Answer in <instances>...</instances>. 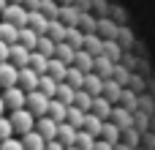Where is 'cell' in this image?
Here are the masks:
<instances>
[{"mask_svg": "<svg viewBox=\"0 0 155 150\" xmlns=\"http://www.w3.org/2000/svg\"><path fill=\"white\" fill-rule=\"evenodd\" d=\"M8 118H11V126H14V131H16V134H22V137H27V134H33V131H35V123H38V118H35L33 112H27V109H19V112H8Z\"/></svg>", "mask_w": 155, "mask_h": 150, "instance_id": "1", "label": "cell"}, {"mask_svg": "<svg viewBox=\"0 0 155 150\" xmlns=\"http://www.w3.org/2000/svg\"><path fill=\"white\" fill-rule=\"evenodd\" d=\"M3 101L8 107V112H19V109H27V93L22 87H11V90H3Z\"/></svg>", "mask_w": 155, "mask_h": 150, "instance_id": "2", "label": "cell"}, {"mask_svg": "<svg viewBox=\"0 0 155 150\" xmlns=\"http://www.w3.org/2000/svg\"><path fill=\"white\" fill-rule=\"evenodd\" d=\"M49 104L52 101L44 93H38V90L35 93H27V112H33L35 118H46L49 115Z\"/></svg>", "mask_w": 155, "mask_h": 150, "instance_id": "3", "label": "cell"}, {"mask_svg": "<svg viewBox=\"0 0 155 150\" xmlns=\"http://www.w3.org/2000/svg\"><path fill=\"white\" fill-rule=\"evenodd\" d=\"M27 16H30V11H25V8L16 3V5H8V8H5V14H3L0 22H8V25H14V27L22 30V27H27Z\"/></svg>", "mask_w": 155, "mask_h": 150, "instance_id": "4", "label": "cell"}, {"mask_svg": "<svg viewBox=\"0 0 155 150\" xmlns=\"http://www.w3.org/2000/svg\"><path fill=\"white\" fill-rule=\"evenodd\" d=\"M0 87H3V90L19 87V68H16L14 63H3V66H0Z\"/></svg>", "mask_w": 155, "mask_h": 150, "instance_id": "5", "label": "cell"}, {"mask_svg": "<svg viewBox=\"0 0 155 150\" xmlns=\"http://www.w3.org/2000/svg\"><path fill=\"white\" fill-rule=\"evenodd\" d=\"M120 22H114L112 16H104V19H98V36L104 38V41H117V36H120Z\"/></svg>", "mask_w": 155, "mask_h": 150, "instance_id": "6", "label": "cell"}, {"mask_svg": "<svg viewBox=\"0 0 155 150\" xmlns=\"http://www.w3.org/2000/svg\"><path fill=\"white\" fill-rule=\"evenodd\" d=\"M35 131H38V134H41L46 142H54V139H57V131H60V126H57V123H54V120L46 115V118H38V123H35Z\"/></svg>", "mask_w": 155, "mask_h": 150, "instance_id": "7", "label": "cell"}, {"mask_svg": "<svg viewBox=\"0 0 155 150\" xmlns=\"http://www.w3.org/2000/svg\"><path fill=\"white\" fill-rule=\"evenodd\" d=\"M30 57H33V52L30 49H25L22 44H11V63L22 71V68H30Z\"/></svg>", "mask_w": 155, "mask_h": 150, "instance_id": "8", "label": "cell"}, {"mask_svg": "<svg viewBox=\"0 0 155 150\" xmlns=\"http://www.w3.org/2000/svg\"><path fill=\"white\" fill-rule=\"evenodd\" d=\"M109 123H114V126L125 134V131H131V128H134V115H131L128 109H123V107H114V112H112V120H109Z\"/></svg>", "mask_w": 155, "mask_h": 150, "instance_id": "9", "label": "cell"}, {"mask_svg": "<svg viewBox=\"0 0 155 150\" xmlns=\"http://www.w3.org/2000/svg\"><path fill=\"white\" fill-rule=\"evenodd\" d=\"M27 27L33 30V33H38L41 38L49 33V19L41 14V11H30V16H27Z\"/></svg>", "mask_w": 155, "mask_h": 150, "instance_id": "10", "label": "cell"}, {"mask_svg": "<svg viewBox=\"0 0 155 150\" xmlns=\"http://www.w3.org/2000/svg\"><path fill=\"white\" fill-rule=\"evenodd\" d=\"M38 82H41V77H38L33 68H22V71H19V87H22L25 93H35V90H38Z\"/></svg>", "mask_w": 155, "mask_h": 150, "instance_id": "11", "label": "cell"}, {"mask_svg": "<svg viewBox=\"0 0 155 150\" xmlns=\"http://www.w3.org/2000/svg\"><path fill=\"white\" fill-rule=\"evenodd\" d=\"M76 139H79V131H76L74 126L63 123V126H60V131H57V142H60L65 150H71V148H76Z\"/></svg>", "mask_w": 155, "mask_h": 150, "instance_id": "12", "label": "cell"}, {"mask_svg": "<svg viewBox=\"0 0 155 150\" xmlns=\"http://www.w3.org/2000/svg\"><path fill=\"white\" fill-rule=\"evenodd\" d=\"M123 93H125V87H120L114 79H109V82L104 85V98H106L112 107H120V101H123Z\"/></svg>", "mask_w": 155, "mask_h": 150, "instance_id": "13", "label": "cell"}, {"mask_svg": "<svg viewBox=\"0 0 155 150\" xmlns=\"http://www.w3.org/2000/svg\"><path fill=\"white\" fill-rule=\"evenodd\" d=\"M114 68H117V66H114L109 57H104V55H101V57H95V74H98L104 82L114 79Z\"/></svg>", "mask_w": 155, "mask_h": 150, "instance_id": "14", "label": "cell"}, {"mask_svg": "<svg viewBox=\"0 0 155 150\" xmlns=\"http://www.w3.org/2000/svg\"><path fill=\"white\" fill-rule=\"evenodd\" d=\"M68 68H71V66H65V63H63V60H57V57H52V60H49V77H52L57 85H63V82L68 79Z\"/></svg>", "mask_w": 155, "mask_h": 150, "instance_id": "15", "label": "cell"}, {"mask_svg": "<svg viewBox=\"0 0 155 150\" xmlns=\"http://www.w3.org/2000/svg\"><path fill=\"white\" fill-rule=\"evenodd\" d=\"M104 85H106V82L93 71V74H87V79H84V93H90L93 98H101V96H104Z\"/></svg>", "mask_w": 155, "mask_h": 150, "instance_id": "16", "label": "cell"}, {"mask_svg": "<svg viewBox=\"0 0 155 150\" xmlns=\"http://www.w3.org/2000/svg\"><path fill=\"white\" fill-rule=\"evenodd\" d=\"M112 112H114V107H112V104H109V101H106L104 96L93 101V112H90V115H95V118H101L104 123H109V120H112Z\"/></svg>", "mask_w": 155, "mask_h": 150, "instance_id": "17", "label": "cell"}, {"mask_svg": "<svg viewBox=\"0 0 155 150\" xmlns=\"http://www.w3.org/2000/svg\"><path fill=\"white\" fill-rule=\"evenodd\" d=\"M104 57H109L114 66H120L123 57H125V49H123L117 41H104Z\"/></svg>", "mask_w": 155, "mask_h": 150, "instance_id": "18", "label": "cell"}, {"mask_svg": "<svg viewBox=\"0 0 155 150\" xmlns=\"http://www.w3.org/2000/svg\"><path fill=\"white\" fill-rule=\"evenodd\" d=\"M68 109H71V107H65V104H60L57 98H52V104H49V118H52L57 126H63V123H68Z\"/></svg>", "mask_w": 155, "mask_h": 150, "instance_id": "19", "label": "cell"}, {"mask_svg": "<svg viewBox=\"0 0 155 150\" xmlns=\"http://www.w3.org/2000/svg\"><path fill=\"white\" fill-rule=\"evenodd\" d=\"M38 41H41V36H38V33H33L30 27H22V30H19V41H16V44H22L25 49H30V52H35V46H38Z\"/></svg>", "mask_w": 155, "mask_h": 150, "instance_id": "20", "label": "cell"}, {"mask_svg": "<svg viewBox=\"0 0 155 150\" xmlns=\"http://www.w3.org/2000/svg\"><path fill=\"white\" fill-rule=\"evenodd\" d=\"M82 49H84L87 55H93V57H101V55H104V38H101L98 33H95V36H87Z\"/></svg>", "mask_w": 155, "mask_h": 150, "instance_id": "21", "label": "cell"}, {"mask_svg": "<svg viewBox=\"0 0 155 150\" xmlns=\"http://www.w3.org/2000/svg\"><path fill=\"white\" fill-rule=\"evenodd\" d=\"M54 44H65V36H68V27L60 22V19H54V22H49V33H46Z\"/></svg>", "mask_w": 155, "mask_h": 150, "instance_id": "22", "label": "cell"}, {"mask_svg": "<svg viewBox=\"0 0 155 150\" xmlns=\"http://www.w3.org/2000/svg\"><path fill=\"white\" fill-rule=\"evenodd\" d=\"M76 93H79V90H74L71 85L63 82V85L57 87V96H54V98H57L60 104H65V107H74V104H76Z\"/></svg>", "mask_w": 155, "mask_h": 150, "instance_id": "23", "label": "cell"}, {"mask_svg": "<svg viewBox=\"0 0 155 150\" xmlns=\"http://www.w3.org/2000/svg\"><path fill=\"white\" fill-rule=\"evenodd\" d=\"M104 120L101 118H95V115H87V120H84V128L82 131H87L90 137H95V139H101V134H104Z\"/></svg>", "mask_w": 155, "mask_h": 150, "instance_id": "24", "label": "cell"}, {"mask_svg": "<svg viewBox=\"0 0 155 150\" xmlns=\"http://www.w3.org/2000/svg\"><path fill=\"white\" fill-rule=\"evenodd\" d=\"M22 145H25V150H46V139L38 134V131H33V134H27V137H22Z\"/></svg>", "mask_w": 155, "mask_h": 150, "instance_id": "25", "label": "cell"}, {"mask_svg": "<svg viewBox=\"0 0 155 150\" xmlns=\"http://www.w3.org/2000/svg\"><path fill=\"white\" fill-rule=\"evenodd\" d=\"M79 19H82V14H79L74 5H63V11H60V22H63L65 27H76Z\"/></svg>", "mask_w": 155, "mask_h": 150, "instance_id": "26", "label": "cell"}, {"mask_svg": "<svg viewBox=\"0 0 155 150\" xmlns=\"http://www.w3.org/2000/svg\"><path fill=\"white\" fill-rule=\"evenodd\" d=\"M84 36H95L98 33V16H93V14H82V19H79V25H76Z\"/></svg>", "mask_w": 155, "mask_h": 150, "instance_id": "27", "label": "cell"}, {"mask_svg": "<svg viewBox=\"0 0 155 150\" xmlns=\"http://www.w3.org/2000/svg\"><path fill=\"white\" fill-rule=\"evenodd\" d=\"M74 66H76L79 71H84V74H93V71H95V57L82 49V52H76V63H74Z\"/></svg>", "mask_w": 155, "mask_h": 150, "instance_id": "28", "label": "cell"}, {"mask_svg": "<svg viewBox=\"0 0 155 150\" xmlns=\"http://www.w3.org/2000/svg\"><path fill=\"white\" fill-rule=\"evenodd\" d=\"M84 79H87V74L79 71L76 66H71V68H68V79H65V85H71L74 90H84Z\"/></svg>", "mask_w": 155, "mask_h": 150, "instance_id": "29", "label": "cell"}, {"mask_svg": "<svg viewBox=\"0 0 155 150\" xmlns=\"http://www.w3.org/2000/svg\"><path fill=\"white\" fill-rule=\"evenodd\" d=\"M101 139L117 148V145L123 142V131H120V128H117L114 123H106V126H104V134H101Z\"/></svg>", "mask_w": 155, "mask_h": 150, "instance_id": "30", "label": "cell"}, {"mask_svg": "<svg viewBox=\"0 0 155 150\" xmlns=\"http://www.w3.org/2000/svg\"><path fill=\"white\" fill-rule=\"evenodd\" d=\"M0 41L3 44H16L19 41V27H14V25H8V22H0Z\"/></svg>", "mask_w": 155, "mask_h": 150, "instance_id": "31", "label": "cell"}, {"mask_svg": "<svg viewBox=\"0 0 155 150\" xmlns=\"http://www.w3.org/2000/svg\"><path fill=\"white\" fill-rule=\"evenodd\" d=\"M60 11H63V5H60L57 0H44V3H41V14H44L49 22L60 19Z\"/></svg>", "mask_w": 155, "mask_h": 150, "instance_id": "32", "label": "cell"}, {"mask_svg": "<svg viewBox=\"0 0 155 150\" xmlns=\"http://www.w3.org/2000/svg\"><path fill=\"white\" fill-rule=\"evenodd\" d=\"M84 38H87V36H84V33H82L79 27H68V36H65V44H68V46H74L76 52H82V46H84Z\"/></svg>", "mask_w": 155, "mask_h": 150, "instance_id": "33", "label": "cell"}, {"mask_svg": "<svg viewBox=\"0 0 155 150\" xmlns=\"http://www.w3.org/2000/svg\"><path fill=\"white\" fill-rule=\"evenodd\" d=\"M30 68H33L38 77H46V74H49V57H44V55L33 52V57H30Z\"/></svg>", "mask_w": 155, "mask_h": 150, "instance_id": "34", "label": "cell"}, {"mask_svg": "<svg viewBox=\"0 0 155 150\" xmlns=\"http://www.w3.org/2000/svg\"><path fill=\"white\" fill-rule=\"evenodd\" d=\"M57 87H60V85H57V82H54V79H52L49 74H46V77H41V82H38V93H44V96H46L49 101H52V98L57 96Z\"/></svg>", "mask_w": 155, "mask_h": 150, "instance_id": "35", "label": "cell"}, {"mask_svg": "<svg viewBox=\"0 0 155 150\" xmlns=\"http://www.w3.org/2000/svg\"><path fill=\"white\" fill-rule=\"evenodd\" d=\"M120 107H123V109H128L131 115H136V112H139V96H136V90H131V87H128V90L123 93Z\"/></svg>", "mask_w": 155, "mask_h": 150, "instance_id": "36", "label": "cell"}, {"mask_svg": "<svg viewBox=\"0 0 155 150\" xmlns=\"http://www.w3.org/2000/svg\"><path fill=\"white\" fill-rule=\"evenodd\" d=\"M35 52H38V55H44V57H49V60H52V57H54V55H57V44H54V41H52V38H49V36H44V38H41V41H38V46H35Z\"/></svg>", "mask_w": 155, "mask_h": 150, "instance_id": "37", "label": "cell"}, {"mask_svg": "<svg viewBox=\"0 0 155 150\" xmlns=\"http://www.w3.org/2000/svg\"><path fill=\"white\" fill-rule=\"evenodd\" d=\"M54 57L63 60L65 66H74V63H76V49L68 46V44H57V55H54Z\"/></svg>", "mask_w": 155, "mask_h": 150, "instance_id": "38", "label": "cell"}, {"mask_svg": "<svg viewBox=\"0 0 155 150\" xmlns=\"http://www.w3.org/2000/svg\"><path fill=\"white\" fill-rule=\"evenodd\" d=\"M84 120H87V112H82L79 107H71L68 109V126H74L76 131L84 128Z\"/></svg>", "mask_w": 155, "mask_h": 150, "instance_id": "39", "label": "cell"}, {"mask_svg": "<svg viewBox=\"0 0 155 150\" xmlns=\"http://www.w3.org/2000/svg\"><path fill=\"white\" fill-rule=\"evenodd\" d=\"M131 79H134V74L128 71V66H125V63H120V66L114 68V82H117L120 87H125V90H128V85H131Z\"/></svg>", "mask_w": 155, "mask_h": 150, "instance_id": "40", "label": "cell"}, {"mask_svg": "<svg viewBox=\"0 0 155 150\" xmlns=\"http://www.w3.org/2000/svg\"><path fill=\"white\" fill-rule=\"evenodd\" d=\"M117 44H120V46H123L125 52H128L131 46H136V38H134V33H131V27H125V25L120 27V36H117Z\"/></svg>", "mask_w": 155, "mask_h": 150, "instance_id": "41", "label": "cell"}, {"mask_svg": "<svg viewBox=\"0 0 155 150\" xmlns=\"http://www.w3.org/2000/svg\"><path fill=\"white\" fill-rule=\"evenodd\" d=\"M93 101H95V98H93L90 93L79 90V93H76V104H74V107H79L82 112H87V115H90V112H93Z\"/></svg>", "mask_w": 155, "mask_h": 150, "instance_id": "42", "label": "cell"}, {"mask_svg": "<svg viewBox=\"0 0 155 150\" xmlns=\"http://www.w3.org/2000/svg\"><path fill=\"white\" fill-rule=\"evenodd\" d=\"M14 126H11V118L5 115V118H0V145L3 142H8V139H14Z\"/></svg>", "mask_w": 155, "mask_h": 150, "instance_id": "43", "label": "cell"}, {"mask_svg": "<svg viewBox=\"0 0 155 150\" xmlns=\"http://www.w3.org/2000/svg\"><path fill=\"white\" fill-rule=\"evenodd\" d=\"M123 145H128L131 150H139V148H142V134H139L136 128L125 131V134H123Z\"/></svg>", "mask_w": 155, "mask_h": 150, "instance_id": "44", "label": "cell"}, {"mask_svg": "<svg viewBox=\"0 0 155 150\" xmlns=\"http://www.w3.org/2000/svg\"><path fill=\"white\" fill-rule=\"evenodd\" d=\"M95 145H98L95 137H90L87 131H79V139H76V148L79 150H95Z\"/></svg>", "mask_w": 155, "mask_h": 150, "instance_id": "45", "label": "cell"}, {"mask_svg": "<svg viewBox=\"0 0 155 150\" xmlns=\"http://www.w3.org/2000/svg\"><path fill=\"white\" fill-rule=\"evenodd\" d=\"M147 126H150V115L139 109V112L134 115V128H136V131L142 134V131H147Z\"/></svg>", "mask_w": 155, "mask_h": 150, "instance_id": "46", "label": "cell"}, {"mask_svg": "<svg viewBox=\"0 0 155 150\" xmlns=\"http://www.w3.org/2000/svg\"><path fill=\"white\" fill-rule=\"evenodd\" d=\"M79 14H93V0H74L71 3Z\"/></svg>", "mask_w": 155, "mask_h": 150, "instance_id": "47", "label": "cell"}, {"mask_svg": "<svg viewBox=\"0 0 155 150\" xmlns=\"http://www.w3.org/2000/svg\"><path fill=\"white\" fill-rule=\"evenodd\" d=\"M139 109H147V115H153L155 112V101L150 96H139Z\"/></svg>", "mask_w": 155, "mask_h": 150, "instance_id": "48", "label": "cell"}, {"mask_svg": "<svg viewBox=\"0 0 155 150\" xmlns=\"http://www.w3.org/2000/svg\"><path fill=\"white\" fill-rule=\"evenodd\" d=\"M41 3H44V0H22L19 5H22L25 11H41Z\"/></svg>", "mask_w": 155, "mask_h": 150, "instance_id": "49", "label": "cell"}, {"mask_svg": "<svg viewBox=\"0 0 155 150\" xmlns=\"http://www.w3.org/2000/svg\"><path fill=\"white\" fill-rule=\"evenodd\" d=\"M3 63H11V46L0 41V66H3Z\"/></svg>", "mask_w": 155, "mask_h": 150, "instance_id": "50", "label": "cell"}, {"mask_svg": "<svg viewBox=\"0 0 155 150\" xmlns=\"http://www.w3.org/2000/svg\"><path fill=\"white\" fill-rule=\"evenodd\" d=\"M0 150H25V145H22V142H16V139H8V142H3V145H0Z\"/></svg>", "mask_w": 155, "mask_h": 150, "instance_id": "51", "label": "cell"}, {"mask_svg": "<svg viewBox=\"0 0 155 150\" xmlns=\"http://www.w3.org/2000/svg\"><path fill=\"white\" fill-rule=\"evenodd\" d=\"M95 150H114V145H109V142H104V139H98V145Z\"/></svg>", "mask_w": 155, "mask_h": 150, "instance_id": "52", "label": "cell"}, {"mask_svg": "<svg viewBox=\"0 0 155 150\" xmlns=\"http://www.w3.org/2000/svg\"><path fill=\"white\" fill-rule=\"evenodd\" d=\"M46 150H65V148H63V145L54 139V142H49V145H46Z\"/></svg>", "mask_w": 155, "mask_h": 150, "instance_id": "53", "label": "cell"}, {"mask_svg": "<svg viewBox=\"0 0 155 150\" xmlns=\"http://www.w3.org/2000/svg\"><path fill=\"white\" fill-rule=\"evenodd\" d=\"M8 5H11L8 0H0V19H3V14H5V8H8Z\"/></svg>", "mask_w": 155, "mask_h": 150, "instance_id": "54", "label": "cell"}, {"mask_svg": "<svg viewBox=\"0 0 155 150\" xmlns=\"http://www.w3.org/2000/svg\"><path fill=\"white\" fill-rule=\"evenodd\" d=\"M5 112H8V107H5V101H3V96H0V118H5Z\"/></svg>", "mask_w": 155, "mask_h": 150, "instance_id": "55", "label": "cell"}, {"mask_svg": "<svg viewBox=\"0 0 155 150\" xmlns=\"http://www.w3.org/2000/svg\"><path fill=\"white\" fill-rule=\"evenodd\" d=\"M114 150H131V148H128V145H123V142H120V145H117V148H114Z\"/></svg>", "mask_w": 155, "mask_h": 150, "instance_id": "56", "label": "cell"}, {"mask_svg": "<svg viewBox=\"0 0 155 150\" xmlns=\"http://www.w3.org/2000/svg\"><path fill=\"white\" fill-rule=\"evenodd\" d=\"M57 3H60V5H71L74 0H57Z\"/></svg>", "mask_w": 155, "mask_h": 150, "instance_id": "57", "label": "cell"}, {"mask_svg": "<svg viewBox=\"0 0 155 150\" xmlns=\"http://www.w3.org/2000/svg\"><path fill=\"white\" fill-rule=\"evenodd\" d=\"M8 3H11V5H16V3H22V0H8Z\"/></svg>", "mask_w": 155, "mask_h": 150, "instance_id": "58", "label": "cell"}, {"mask_svg": "<svg viewBox=\"0 0 155 150\" xmlns=\"http://www.w3.org/2000/svg\"><path fill=\"white\" fill-rule=\"evenodd\" d=\"M139 150H147V148H139Z\"/></svg>", "mask_w": 155, "mask_h": 150, "instance_id": "59", "label": "cell"}, {"mask_svg": "<svg viewBox=\"0 0 155 150\" xmlns=\"http://www.w3.org/2000/svg\"><path fill=\"white\" fill-rule=\"evenodd\" d=\"M71 150H79V148H71Z\"/></svg>", "mask_w": 155, "mask_h": 150, "instance_id": "60", "label": "cell"}]
</instances>
